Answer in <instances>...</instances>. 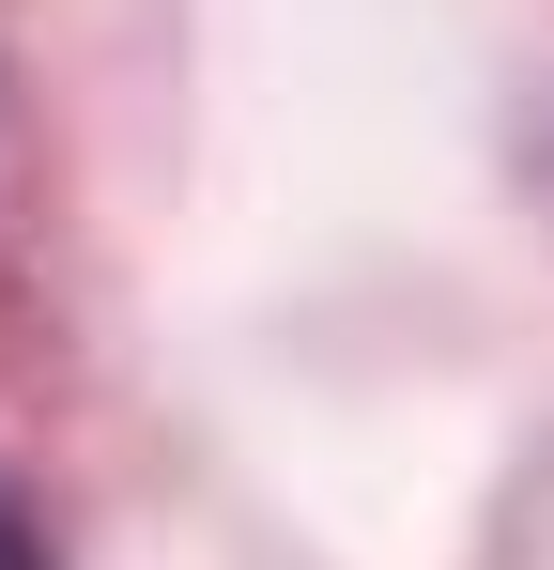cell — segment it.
I'll list each match as a JSON object with an SVG mask.
<instances>
[{
	"mask_svg": "<svg viewBox=\"0 0 554 570\" xmlns=\"http://www.w3.org/2000/svg\"><path fill=\"white\" fill-rule=\"evenodd\" d=\"M0 570H47V556H31V524H16V509H0Z\"/></svg>",
	"mask_w": 554,
	"mask_h": 570,
	"instance_id": "6da1fadb",
	"label": "cell"
}]
</instances>
